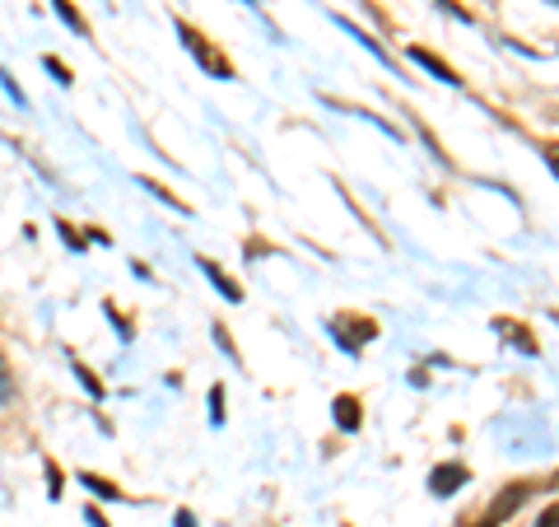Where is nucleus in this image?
Returning <instances> with one entry per match:
<instances>
[{"mask_svg":"<svg viewBox=\"0 0 559 527\" xmlns=\"http://www.w3.org/2000/svg\"><path fill=\"white\" fill-rule=\"evenodd\" d=\"M177 527H196V518H192V514L182 509V514H177Z\"/></svg>","mask_w":559,"mask_h":527,"instance_id":"nucleus-9","label":"nucleus"},{"mask_svg":"<svg viewBox=\"0 0 559 527\" xmlns=\"http://www.w3.org/2000/svg\"><path fill=\"white\" fill-rule=\"evenodd\" d=\"M10 392V383H5V369H0V397H5Z\"/></svg>","mask_w":559,"mask_h":527,"instance_id":"nucleus-10","label":"nucleus"},{"mask_svg":"<svg viewBox=\"0 0 559 527\" xmlns=\"http://www.w3.org/2000/svg\"><path fill=\"white\" fill-rule=\"evenodd\" d=\"M410 56H415V61H420V66H424V70H433V75H439V79H443V85H457V75H452V70L443 66V61H439V56H429V52H420V47H415V52H410Z\"/></svg>","mask_w":559,"mask_h":527,"instance_id":"nucleus-3","label":"nucleus"},{"mask_svg":"<svg viewBox=\"0 0 559 527\" xmlns=\"http://www.w3.org/2000/svg\"><path fill=\"white\" fill-rule=\"evenodd\" d=\"M466 481V467H439L429 476V490L433 495H452V485H462Z\"/></svg>","mask_w":559,"mask_h":527,"instance_id":"nucleus-1","label":"nucleus"},{"mask_svg":"<svg viewBox=\"0 0 559 527\" xmlns=\"http://www.w3.org/2000/svg\"><path fill=\"white\" fill-rule=\"evenodd\" d=\"M336 420H341V430H359V401L341 397L336 401Z\"/></svg>","mask_w":559,"mask_h":527,"instance_id":"nucleus-4","label":"nucleus"},{"mask_svg":"<svg viewBox=\"0 0 559 527\" xmlns=\"http://www.w3.org/2000/svg\"><path fill=\"white\" fill-rule=\"evenodd\" d=\"M47 70H52V75L61 79V85H70V70H66V66H61V61H56V56H47Z\"/></svg>","mask_w":559,"mask_h":527,"instance_id":"nucleus-7","label":"nucleus"},{"mask_svg":"<svg viewBox=\"0 0 559 527\" xmlns=\"http://www.w3.org/2000/svg\"><path fill=\"white\" fill-rule=\"evenodd\" d=\"M201 271H205V276H210V280H215V285H219V294H224V299H234V303L243 299V290H238V285H234V280H229V276H224L219 267H215V261H201Z\"/></svg>","mask_w":559,"mask_h":527,"instance_id":"nucleus-2","label":"nucleus"},{"mask_svg":"<svg viewBox=\"0 0 559 527\" xmlns=\"http://www.w3.org/2000/svg\"><path fill=\"white\" fill-rule=\"evenodd\" d=\"M52 5H56V10H61V19H66V24H70V29H75V33H89V29H85V19H79V14H75V10H70V0H52Z\"/></svg>","mask_w":559,"mask_h":527,"instance_id":"nucleus-6","label":"nucleus"},{"mask_svg":"<svg viewBox=\"0 0 559 527\" xmlns=\"http://www.w3.org/2000/svg\"><path fill=\"white\" fill-rule=\"evenodd\" d=\"M89 523H94V527H108V518H103V514H94V504H89Z\"/></svg>","mask_w":559,"mask_h":527,"instance_id":"nucleus-8","label":"nucleus"},{"mask_svg":"<svg viewBox=\"0 0 559 527\" xmlns=\"http://www.w3.org/2000/svg\"><path fill=\"white\" fill-rule=\"evenodd\" d=\"M85 485H89L94 495H103V499H121V490H117V485H112V481H98L94 472H85Z\"/></svg>","mask_w":559,"mask_h":527,"instance_id":"nucleus-5","label":"nucleus"}]
</instances>
